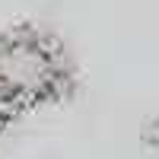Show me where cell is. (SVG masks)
Returning a JSON list of instances; mask_svg holds the SVG:
<instances>
[{
    "instance_id": "cell-1",
    "label": "cell",
    "mask_w": 159,
    "mask_h": 159,
    "mask_svg": "<svg viewBox=\"0 0 159 159\" xmlns=\"http://www.w3.org/2000/svg\"><path fill=\"white\" fill-rule=\"evenodd\" d=\"M67 83V64L57 45L35 29L0 35V99L13 111L51 102Z\"/></svg>"
}]
</instances>
